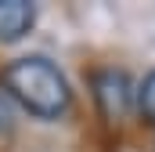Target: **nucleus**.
<instances>
[{
  "label": "nucleus",
  "instance_id": "2",
  "mask_svg": "<svg viewBox=\"0 0 155 152\" xmlns=\"http://www.w3.org/2000/svg\"><path fill=\"white\" fill-rule=\"evenodd\" d=\"M90 91H94V105L101 119L108 127H119L126 116H130V105H134V83L123 69H97L90 76Z\"/></svg>",
  "mask_w": 155,
  "mask_h": 152
},
{
  "label": "nucleus",
  "instance_id": "5",
  "mask_svg": "<svg viewBox=\"0 0 155 152\" xmlns=\"http://www.w3.org/2000/svg\"><path fill=\"white\" fill-rule=\"evenodd\" d=\"M15 127V116H11V105H7V98L0 94V134H7Z\"/></svg>",
  "mask_w": 155,
  "mask_h": 152
},
{
  "label": "nucleus",
  "instance_id": "1",
  "mask_svg": "<svg viewBox=\"0 0 155 152\" xmlns=\"http://www.w3.org/2000/svg\"><path fill=\"white\" fill-rule=\"evenodd\" d=\"M0 87L7 91V98H15L25 112L40 116V119H58L72 105L69 80L61 76L58 65H51L40 54L7 62L0 69Z\"/></svg>",
  "mask_w": 155,
  "mask_h": 152
},
{
  "label": "nucleus",
  "instance_id": "4",
  "mask_svg": "<svg viewBox=\"0 0 155 152\" xmlns=\"http://www.w3.org/2000/svg\"><path fill=\"white\" fill-rule=\"evenodd\" d=\"M137 105H141V116L155 123V69L144 76V83H141V91H137Z\"/></svg>",
  "mask_w": 155,
  "mask_h": 152
},
{
  "label": "nucleus",
  "instance_id": "3",
  "mask_svg": "<svg viewBox=\"0 0 155 152\" xmlns=\"http://www.w3.org/2000/svg\"><path fill=\"white\" fill-rule=\"evenodd\" d=\"M36 22V7L25 0H0V43L22 40Z\"/></svg>",
  "mask_w": 155,
  "mask_h": 152
}]
</instances>
